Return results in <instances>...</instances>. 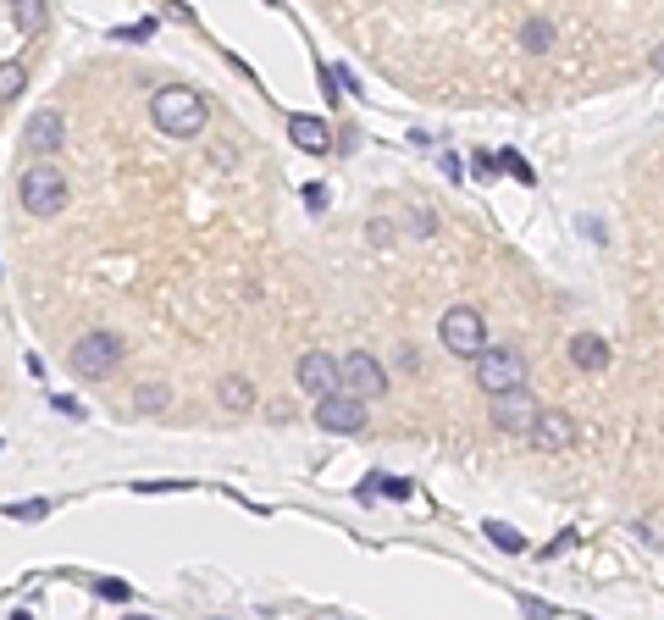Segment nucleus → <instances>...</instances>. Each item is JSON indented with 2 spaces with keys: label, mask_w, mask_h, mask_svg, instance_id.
I'll list each match as a JSON object with an SVG mask.
<instances>
[{
  "label": "nucleus",
  "mask_w": 664,
  "mask_h": 620,
  "mask_svg": "<svg viewBox=\"0 0 664 620\" xmlns=\"http://www.w3.org/2000/svg\"><path fill=\"white\" fill-rule=\"evenodd\" d=\"M150 117L161 133H172V139H194V133L205 128V100L194 95V89H161V95L150 100Z\"/></svg>",
  "instance_id": "obj_1"
},
{
  "label": "nucleus",
  "mask_w": 664,
  "mask_h": 620,
  "mask_svg": "<svg viewBox=\"0 0 664 620\" xmlns=\"http://www.w3.org/2000/svg\"><path fill=\"white\" fill-rule=\"evenodd\" d=\"M476 382H482V394H510V388H526V355L510 344H487L476 355Z\"/></svg>",
  "instance_id": "obj_2"
},
{
  "label": "nucleus",
  "mask_w": 664,
  "mask_h": 620,
  "mask_svg": "<svg viewBox=\"0 0 664 620\" xmlns=\"http://www.w3.org/2000/svg\"><path fill=\"white\" fill-rule=\"evenodd\" d=\"M67 360H72V371H78V377L100 382V377H111V371L122 366V338L106 333V327H95V333H83L78 344H72Z\"/></svg>",
  "instance_id": "obj_3"
},
{
  "label": "nucleus",
  "mask_w": 664,
  "mask_h": 620,
  "mask_svg": "<svg viewBox=\"0 0 664 620\" xmlns=\"http://www.w3.org/2000/svg\"><path fill=\"white\" fill-rule=\"evenodd\" d=\"M438 338H443V349H449V355L476 360V355L487 349V322H482V310H471V305H454V310H443Z\"/></svg>",
  "instance_id": "obj_4"
},
{
  "label": "nucleus",
  "mask_w": 664,
  "mask_h": 620,
  "mask_svg": "<svg viewBox=\"0 0 664 620\" xmlns=\"http://www.w3.org/2000/svg\"><path fill=\"white\" fill-rule=\"evenodd\" d=\"M17 194H23V211H28V216H56V211H67V178H61L56 167H45V161L23 172Z\"/></svg>",
  "instance_id": "obj_5"
},
{
  "label": "nucleus",
  "mask_w": 664,
  "mask_h": 620,
  "mask_svg": "<svg viewBox=\"0 0 664 620\" xmlns=\"http://www.w3.org/2000/svg\"><path fill=\"white\" fill-rule=\"evenodd\" d=\"M537 416H543V405H537L526 388H510V394H498L493 399V427L498 432H510V438H532Z\"/></svg>",
  "instance_id": "obj_6"
},
{
  "label": "nucleus",
  "mask_w": 664,
  "mask_h": 620,
  "mask_svg": "<svg viewBox=\"0 0 664 620\" xmlns=\"http://www.w3.org/2000/svg\"><path fill=\"white\" fill-rule=\"evenodd\" d=\"M338 371H344V388L355 399H382V394H388V371L377 366V355H360V349H355V355L338 360Z\"/></svg>",
  "instance_id": "obj_7"
},
{
  "label": "nucleus",
  "mask_w": 664,
  "mask_h": 620,
  "mask_svg": "<svg viewBox=\"0 0 664 620\" xmlns=\"http://www.w3.org/2000/svg\"><path fill=\"white\" fill-rule=\"evenodd\" d=\"M299 388H305V394L321 405V399H332L338 388H344V371H338V360H332V355L310 349V355L299 360Z\"/></svg>",
  "instance_id": "obj_8"
},
{
  "label": "nucleus",
  "mask_w": 664,
  "mask_h": 620,
  "mask_svg": "<svg viewBox=\"0 0 664 620\" xmlns=\"http://www.w3.org/2000/svg\"><path fill=\"white\" fill-rule=\"evenodd\" d=\"M316 427L321 432H366V399L355 394H332L316 405Z\"/></svg>",
  "instance_id": "obj_9"
},
{
  "label": "nucleus",
  "mask_w": 664,
  "mask_h": 620,
  "mask_svg": "<svg viewBox=\"0 0 664 620\" xmlns=\"http://www.w3.org/2000/svg\"><path fill=\"white\" fill-rule=\"evenodd\" d=\"M61 139H67V122H61V111H34V117H28V128H23V144L34 155H56L61 150Z\"/></svg>",
  "instance_id": "obj_10"
},
{
  "label": "nucleus",
  "mask_w": 664,
  "mask_h": 620,
  "mask_svg": "<svg viewBox=\"0 0 664 620\" xmlns=\"http://www.w3.org/2000/svg\"><path fill=\"white\" fill-rule=\"evenodd\" d=\"M576 438H581V432H576V421H570L565 410H543V416H537V427H532L537 449H570Z\"/></svg>",
  "instance_id": "obj_11"
},
{
  "label": "nucleus",
  "mask_w": 664,
  "mask_h": 620,
  "mask_svg": "<svg viewBox=\"0 0 664 620\" xmlns=\"http://www.w3.org/2000/svg\"><path fill=\"white\" fill-rule=\"evenodd\" d=\"M288 133H294V144L310 150V155H321L332 144V128L321 117H305V111H288Z\"/></svg>",
  "instance_id": "obj_12"
},
{
  "label": "nucleus",
  "mask_w": 664,
  "mask_h": 620,
  "mask_svg": "<svg viewBox=\"0 0 664 620\" xmlns=\"http://www.w3.org/2000/svg\"><path fill=\"white\" fill-rule=\"evenodd\" d=\"M570 366L576 371H604L609 366V344L598 333H576L570 338Z\"/></svg>",
  "instance_id": "obj_13"
},
{
  "label": "nucleus",
  "mask_w": 664,
  "mask_h": 620,
  "mask_svg": "<svg viewBox=\"0 0 664 620\" xmlns=\"http://www.w3.org/2000/svg\"><path fill=\"white\" fill-rule=\"evenodd\" d=\"M216 399H222L227 410H249L255 405V388H249V377H222L216 382Z\"/></svg>",
  "instance_id": "obj_14"
},
{
  "label": "nucleus",
  "mask_w": 664,
  "mask_h": 620,
  "mask_svg": "<svg viewBox=\"0 0 664 620\" xmlns=\"http://www.w3.org/2000/svg\"><path fill=\"white\" fill-rule=\"evenodd\" d=\"M410 499V482H399V477H366L360 482V504H371V499Z\"/></svg>",
  "instance_id": "obj_15"
},
{
  "label": "nucleus",
  "mask_w": 664,
  "mask_h": 620,
  "mask_svg": "<svg viewBox=\"0 0 664 620\" xmlns=\"http://www.w3.org/2000/svg\"><path fill=\"white\" fill-rule=\"evenodd\" d=\"M12 12H17V28H23V34H28V39H34V34H45V23H50V12H45V0H17Z\"/></svg>",
  "instance_id": "obj_16"
},
{
  "label": "nucleus",
  "mask_w": 664,
  "mask_h": 620,
  "mask_svg": "<svg viewBox=\"0 0 664 620\" xmlns=\"http://www.w3.org/2000/svg\"><path fill=\"white\" fill-rule=\"evenodd\" d=\"M521 45L532 50V56H543V50L554 45V23H548V17H532V23L521 28Z\"/></svg>",
  "instance_id": "obj_17"
},
{
  "label": "nucleus",
  "mask_w": 664,
  "mask_h": 620,
  "mask_svg": "<svg viewBox=\"0 0 664 620\" xmlns=\"http://www.w3.org/2000/svg\"><path fill=\"white\" fill-rule=\"evenodd\" d=\"M482 532H487V543H493V549H504V554H521L526 549V537L515 532V526H504V521H487Z\"/></svg>",
  "instance_id": "obj_18"
},
{
  "label": "nucleus",
  "mask_w": 664,
  "mask_h": 620,
  "mask_svg": "<svg viewBox=\"0 0 664 620\" xmlns=\"http://www.w3.org/2000/svg\"><path fill=\"white\" fill-rule=\"evenodd\" d=\"M23 84H28L23 61H0V100H17V95H23Z\"/></svg>",
  "instance_id": "obj_19"
},
{
  "label": "nucleus",
  "mask_w": 664,
  "mask_h": 620,
  "mask_svg": "<svg viewBox=\"0 0 664 620\" xmlns=\"http://www.w3.org/2000/svg\"><path fill=\"white\" fill-rule=\"evenodd\" d=\"M498 167L510 172L515 183H537V178H532V167H526V161H521V155H515V150H504V155H498Z\"/></svg>",
  "instance_id": "obj_20"
},
{
  "label": "nucleus",
  "mask_w": 664,
  "mask_h": 620,
  "mask_svg": "<svg viewBox=\"0 0 664 620\" xmlns=\"http://www.w3.org/2000/svg\"><path fill=\"white\" fill-rule=\"evenodd\" d=\"M6 515H12V521H45L50 504H45V499H34V504H6Z\"/></svg>",
  "instance_id": "obj_21"
},
{
  "label": "nucleus",
  "mask_w": 664,
  "mask_h": 620,
  "mask_svg": "<svg viewBox=\"0 0 664 620\" xmlns=\"http://www.w3.org/2000/svg\"><path fill=\"white\" fill-rule=\"evenodd\" d=\"M133 399H139V410H161L166 405V388H161V382H150V388H139Z\"/></svg>",
  "instance_id": "obj_22"
},
{
  "label": "nucleus",
  "mask_w": 664,
  "mask_h": 620,
  "mask_svg": "<svg viewBox=\"0 0 664 620\" xmlns=\"http://www.w3.org/2000/svg\"><path fill=\"white\" fill-rule=\"evenodd\" d=\"M95 593H100V598H128L133 587H128V582H111V576H100V582H95Z\"/></svg>",
  "instance_id": "obj_23"
},
{
  "label": "nucleus",
  "mask_w": 664,
  "mask_h": 620,
  "mask_svg": "<svg viewBox=\"0 0 664 620\" xmlns=\"http://www.w3.org/2000/svg\"><path fill=\"white\" fill-rule=\"evenodd\" d=\"M521 609L532 620H554V604H543V598H521Z\"/></svg>",
  "instance_id": "obj_24"
},
{
  "label": "nucleus",
  "mask_w": 664,
  "mask_h": 620,
  "mask_svg": "<svg viewBox=\"0 0 664 620\" xmlns=\"http://www.w3.org/2000/svg\"><path fill=\"white\" fill-rule=\"evenodd\" d=\"M471 161H476V172H482V178H493V172H498V155H487V150H476Z\"/></svg>",
  "instance_id": "obj_25"
},
{
  "label": "nucleus",
  "mask_w": 664,
  "mask_h": 620,
  "mask_svg": "<svg viewBox=\"0 0 664 620\" xmlns=\"http://www.w3.org/2000/svg\"><path fill=\"white\" fill-rule=\"evenodd\" d=\"M155 23H133V28H117V39H150Z\"/></svg>",
  "instance_id": "obj_26"
},
{
  "label": "nucleus",
  "mask_w": 664,
  "mask_h": 620,
  "mask_svg": "<svg viewBox=\"0 0 664 620\" xmlns=\"http://www.w3.org/2000/svg\"><path fill=\"white\" fill-rule=\"evenodd\" d=\"M305 205H310V211H321V205H327V189H321V183H310V189H305Z\"/></svg>",
  "instance_id": "obj_27"
},
{
  "label": "nucleus",
  "mask_w": 664,
  "mask_h": 620,
  "mask_svg": "<svg viewBox=\"0 0 664 620\" xmlns=\"http://www.w3.org/2000/svg\"><path fill=\"white\" fill-rule=\"evenodd\" d=\"M12 620H34V615H28V609H12Z\"/></svg>",
  "instance_id": "obj_28"
},
{
  "label": "nucleus",
  "mask_w": 664,
  "mask_h": 620,
  "mask_svg": "<svg viewBox=\"0 0 664 620\" xmlns=\"http://www.w3.org/2000/svg\"><path fill=\"white\" fill-rule=\"evenodd\" d=\"M128 620H155V615H128Z\"/></svg>",
  "instance_id": "obj_29"
},
{
  "label": "nucleus",
  "mask_w": 664,
  "mask_h": 620,
  "mask_svg": "<svg viewBox=\"0 0 664 620\" xmlns=\"http://www.w3.org/2000/svg\"><path fill=\"white\" fill-rule=\"evenodd\" d=\"M659 67H664V50H659Z\"/></svg>",
  "instance_id": "obj_30"
}]
</instances>
